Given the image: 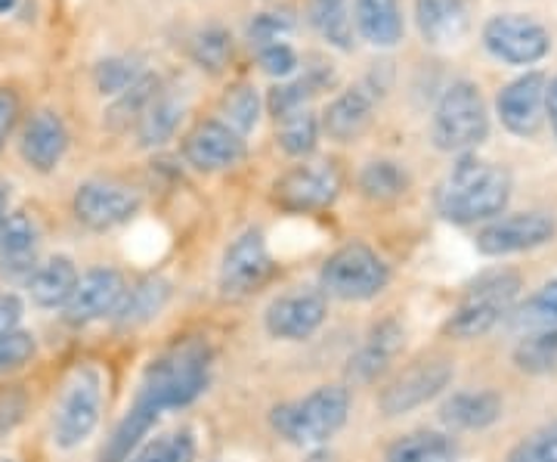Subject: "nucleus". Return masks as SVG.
I'll return each mask as SVG.
<instances>
[{
    "label": "nucleus",
    "mask_w": 557,
    "mask_h": 462,
    "mask_svg": "<svg viewBox=\"0 0 557 462\" xmlns=\"http://www.w3.org/2000/svg\"><path fill=\"white\" fill-rule=\"evenodd\" d=\"M304 462H338V460H335V453H332V450L319 447V450H313V453H310Z\"/></svg>",
    "instance_id": "obj_49"
},
{
    "label": "nucleus",
    "mask_w": 557,
    "mask_h": 462,
    "mask_svg": "<svg viewBox=\"0 0 557 462\" xmlns=\"http://www.w3.org/2000/svg\"><path fill=\"white\" fill-rule=\"evenodd\" d=\"M319 134H322V124L319 115L307 106V109H295L288 115H278L276 119V143L278 149L292 159H307L313 156L319 146Z\"/></svg>",
    "instance_id": "obj_31"
},
{
    "label": "nucleus",
    "mask_w": 557,
    "mask_h": 462,
    "mask_svg": "<svg viewBox=\"0 0 557 462\" xmlns=\"http://www.w3.org/2000/svg\"><path fill=\"white\" fill-rule=\"evenodd\" d=\"M307 22L335 50H354V10L350 0H307Z\"/></svg>",
    "instance_id": "obj_27"
},
{
    "label": "nucleus",
    "mask_w": 557,
    "mask_h": 462,
    "mask_svg": "<svg viewBox=\"0 0 557 462\" xmlns=\"http://www.w3.org/2000/svg\"><path fill=\"white\" fill-rule=\"evenodd\" d=\"M403 344H406V329L397 317H384L381 323H375L359 344L357 354L350 357L347 379L350 382H375L381 373L397 361Z\"/></svg>",
    "instance_id": "obj_20"
},
{
    "label": "nucleus",
    "mask_w": 557,
    "mask_h": 462,
    "mask_svg": "<svg viewBox=\"0 0 557 462\" xmlns=\"http://www.w3.org/2000/svg\"><path fill=\"white\" fill-rule=\"evenodd\" d=\"M189 57L193 62L205 69V72H211V75H220L230 60H233V38H230V32L223 28V25H205L199 28L193 40H189Z\"/></svg>",
    "instance_id": "obj_36"
},
{
    "label": "nucleus",
    "mask_w": 557,
    "mask_h": 462,
    "mask_svg": "<svg viewBox=\"0 0 557 462\" xmlns=\"http://www.w3.org/2000/svg\"><path fill=\"white\" fill-rule=\"evenodd\" d=\"M183 112H186L183 100L171 97V94H156V100L146 106V112H143L137 121L139 146L159 149V146H164L168 141H174Z\"/></svg>",
    "instance_id": "obj_30"
},
{
    "label": "nucleus",
    "mask_w": 557,
    "mask_h": 462,
    "mask_svg": "<svg viewBox=\"0 0 557 462\" xmlns=\"http://www.w3.org/2000/svg\"><path fill=\"white\" fill-rule=\"evenodd\" d=\"M325 84H332V72L329 69H310V72H304L298 78L278 81L276 87L270 90V97H267L270 115L278 119V115H288L295 109H307L310 100L317 97Z\"/></svg>",
    "instance_id": "obj_32"
},
{
    "label": "nucleus",
    "mask_w": 557,
    "mask_h": 462,
    "mask_svg": "<svg viewBox=\"0 0 557 462\" xmlns=\"http://www.w3.org/2000/svg\"><path fill=\"white\" fill-rule=\"evenodd\" d=\"M515 363L520 373H530V376L557 373V329L523 336L515 348Z\"/></svg>",
    "instance_id": "obj_37"
},
{
    "label": "nucleus",
    "mask_w": 557,
    "mask_h": 462,
    "mask_svg": "<svg viewBox=\"0 0 557 462\" xmlns=\"http://www.w3.org/2000/svg\"><path fill=\"white\" fill-rule=\"evenodd\" d=\"M102 369L94 363H84L72 373L53 410V443L60 450H75L87 441L102 416Z\"/></svg>",
    "instance_id": "obj_7"
},
{
    "label": "nucleus",
    "mask_w": 557,
    "mask_h": 462,
    "mask_svg": "<svg viewBox=\"0 0 557 462\" xmlns=\"http://www.w3.org/2000/svg\"><path fill=\"white\" fill-rule=\"evenodd\" d=\"M276 273L273 252L267 245V236L260 230H245L236 240L226 245L218 270V289L230 302H245L258 295L267 282Z\"/></svg>",
    "instance_id": "obj_8"
},
{
    "label": "nucleus",
    "mask_w": 557,
    "mask_h": 462,
    "mask_svg": "<svg viewBox=\"0 0 557 462\" xmlns=\"http://www.w3.org/2000/svg\"><path fill=\"white\" fill-rule=\"evenodd\" d=\"M453 376H456V366L443 357L412 363V366L399 369L397 376L381 388L379 410L387 420L406 416V413L440 398L449 388Z\"/></svg>",
    "instance_id": "obj_10"
},
{
    "label": "nucleus",
    "mask_w": 557,
    "mask_h": 462,
    "mask_svg": "<svg viewBox=\"0 0 557 462\" xmlns=\"http://www.w3.org/2000/svg\"><path fill=\"white\" fill-rule=\"evenodd\" d=\"M329 317V299L319 285H295L263 311V329L278 342H304L317 336Z\"/></svg>",
    "instance_id": "obj_12"
},
{
    "label": "nucleus",
    "mask_w": 557,
    "mask_h": 462,
    "mask_svg": "<svg viewBox=\"0 0 557 462\" xmlns=\"http://www.w3.org/2000/svg\"><path fill=\"white\" fill-rule=\"evenodd\" d=\"M520 289H523V280L518 270L496 267V270L480 273L478 280L468 282V289L453 311V317L443 326V332L458 342L483 339L486 332L496 329L498 323L511 317V311L518 307Z\"/></svg>",
    "instance_id": "obj_4"
},
{
    "label": "nucleus",
    "mask_w": 557,
    "mask_h": 462,
    "mask_svg": "<svg viewBox=\"0 0 557 462\" xmlns=\"http://www.w3.org/2000/svg\"><path fill=\"white\" fill-rule=\"evenodd\" d=\"M7 221V205H3V199H0V223Z\"/></svg>",
    "instance_id": "obj_51"
},
{
    "label": "nucleus",
    "mask_w": 557,
    "mask_h": 462,
    "mask_svg": "<svg viewBox=\"0 0 557 462\" xmlns=\"http://www.w3.org/2000/svg\"><path fill=\"white\" fill-rule=\"evenodd\" d=\"M20 97H16V90H10V87H0V153H3V146L10 141V134H13V127H16V121H20Z\"/></svg>",
    "instance_id": "obj_46"
},
{
    "label": "nucleus",
    "mask_w": 557,
    "mask_h": 462,
    "mask_svg": "<svg viewBox=\"0 0 557 462\" xmlns=\"http://www.w3.org/2000/svg\"><path fill=\"white\" fill-rule=\"evenodd\" d=\"M341 190H344V178H341L335 161H300L295 168H288L282 178H276V183H273V202L282 211L310 215V211L332 208L338 202Z\"/></svg>",
    "instance_id": "obj_9"
},
{
    "label": "nucleus",
    "mask_w": 557,
    "mask_h": 462,
    "mask_svg": "<svg viewBox=\"0 0 557 462\" xmlns=\"http://www.w3.org/2000/svg\"><path fill=\"white\" fill-rule=\"evenodd\" d=\"M168 302H171V282L161 277H146L124 292V302L115 311V323L124 329L152 323L168 307Z\"/></svg>",
    "instance_id": "obj_26"
},
{
    "label": "nucleus",
    "mask_w": 557,
    "mask_h": 462,
    "mask_svg": "<svg viewBox=\"0 0 557 462\" xmlns=\"http://www.w3.org/2000/svg\"><path fill=\"white\" fill-rule=\"evenodd\" d=\"M490 137V112L474 81H453L434 106L431 141L440 153L468 156Z\"/></svg>",
    "instance_id": "obj_5"
},
{
    "label": "nucleus",
    "mask_w": 557,
    "mask_h": 462,
    "mask_svg": "<svg viewBox=\"0 0 557 462\" xmlns=\"http://www.w3.org/2000/svg\"><path fill=\"white\" fill-rule=\"evenodd\" d=\"M350 388L347 385H319L310 394L278 403L270 410V425L278 438L292 447L319 450L329 443L350 420Z\"/></svg>",
    "instance_id": "obj_3"
},
{
    "label": "nucleus",
    "mask_w": 557,
    "mask_h": 462,
    "mask_svg": "<svg viewBox=\"0 0 557 462\" xmlns=\"http://www.w3.org/2000/svg\"><path fill=\"white\" fill-rule=\"evenodd\" d=\"M258 62H260V69H263L270 78H278V81L295 78L300 69L298 50H295L288 40H278V44H270V47H260Z\"/></svg>",
    "instance_id": "obj_45"
},
{
    "label": "nucleus",
    "mask_w": 557,
    "mask_h": 462,
    "mask_svg": "<svg viewBox=\"0 0 557 462\" xmlns=\"http://www.w3.org/2000/svg\"><path fill=\"white\" fill-rule=\"evenodd\" d=\"M81 273L75 262L69 255H53L47 262L38 264V270L28 277V295L32 302L44 307V311H57V307H65L75 285H78Z\"/></svg>",
    "instance_id": "obj_25"
},
{
    "label": "nucleus",
    "mask_w": 557,
    "mask_h": 462,
    "mask_svg": "<svg viewBox=\"0 0 557 462\" xmlns=\"http://www.w3.org/2000/svg\"><path fill=\"white\" fill-rule=\"evenodd\" d=\"M159 410H152L149 403H143L134 398V406L127 410V416L115 425L109 443L102 447V460L100 462H127L139 447H143V438L156 428L159 423Z\"/></svg>",
    "instance_id": "obj_28"
},
{
    "label": "nucleus",
    "mask_w": 557,
    "mask_h": 462,
    "mask_svg": "<svg viewBox=\"0 0 557 462\" xmlns=\"http://www.w3.org/2000/svg\"><path fill=\"white\" fill-rule=\"evenodd\" d=\"M139 208L143 199L137 190L119 181H84L72 199V211L78 223L94 233H109L131 223L139 215Z\"/></svg>",
    "instance_id": "obj_14"
},
{
    "label": "nucleus",
    "mask_w": 557,
    "mask_h": 462,
    "mask_svg": "<svg viewBox=\"0 0 557 462\" xmlns=\"http://www.w3.org/2000/svg\"><path fill=\"white\" fill-rule=\"evenodd\" d=\"M483 47L505 65H536L548 57L552 35L523 13H498L483 25Z\"/></svg>",
    "instance_id": "obj_11"
},
{
    "label": "nucleus",
    "mask_w": 557,
    "mask_h": 462,
    "mask_svg": "<svg viewBox=\"0 0 557 462\" xmlns=\"http://www.w3.org/2000/svg\"><path fill=\"white\" fill-rule=\"evenodd\" d=\"M22 314H25V307H22L20 295L16 292H0V332L20 329Z\"/></svg>",
    "instance_id": "obj_47"
},
{
    "label": "nucleus",
    "mask_w": 557,
    "mask_h": 462,
    "mask_svg": "<svg viewBox=\"0 0 557 462\" xmlns=\"http://www.w3.org/2000/svg\"><path fill=\"white\" fill-rule=\"evenodd\" d=\"M40 230L28 211H10L0 223V280L20 282L38 270Z\"/></svg>",
    "instance_id": "obj_18"
},
{
    "label": "nucleus",
    "mask_w": 557,
    "mask_h": 462,
    "mask_svg": "<svg viewBox=\"0 0 557 462\" xmlns=\"http://www.w3.org/2000/svg\"><path fill=\"white\" fill-rule=\"evenodd\" d=\"M505 401L496 391H456L440 406V420L458 431H480L502 420Z\"/></svg>",
    "instance_id": "obj_24"
},
{
    "label": "nucleus",
    "mask_w": 557,
    "mask_h": 462,
    "mask_svg": "<svg viewBox=\"0 0 557 462\" xmlns=\"http://www.w3.org/2000/svg\"><path fill=\"white\" fill-rule=\"evenodd\" d=\"M180 149H183L186 165L201 171V174L230 171V168L242 165L245 156H248V143H245V137L220 119L196 121V124L183 134Z\"/></svg>",
    "instance_id": "obj_15"
},
{
    "label": "nucleus",
    "mask_w": 557,
    "mask_h": 462,
    "mask_svg": "<svg viewBox=\"0 0 557 462\" xmlns=\"http://www.w3.org/2000/svg\"><path fill=\"white\" fill-rule=\"evenodd\" d=\"M211 363H214V351L205 339H183L164 348L159 357L146 366L137 401L149 403L159 413L189 406L208 391Z\"/></svg>",
    "instance_id": "obj_2"
},
{
    "label": "nucleus",
    "mask_w": 557,
    "mask_h": 462,
    "mask_svg": "<svg viewBox=\"0 0 557 462\" xmlns=\"http://www.w3.org/2000/svg\"><path fill=\"white\" fill-rule=\"evenodd\" d=\"M545 119L552 121V131L557 137V75L548 81V94H545Z\"/></svg>",
    "instance_id": "obj_48"
},
{
    "label": "nucleus",
    "mask_w": 557,
    "mask_h": 462,
    "mask_svg": "<svg viewBox=\"0 0 557 462\" xmlns=\"http://www.w3.org/2000/svg\"><path fill=\"white\" fill-rule=\"evenodd\" d=\"M458 443L443 431H409L387 447L384 462H456Z\"/></svg>",
    "instance_id": "obj_29"
},
{
    "label": "nucleus",
    "mask_w": 557,
    "mask_h": 462,
    "mask_svg": "<svg viewBox=\"0 0 557 462\" xmlns=\"http://www.w3.org/2000/svg\"><path fill=\"white\" fill-rule=\"evenodd\" d=\"M260 109H263V102H260V94L251 84H233L220 97V115H223L220 121H226L233 131H239L242 137L258 127Z\"/></svg>",
    "instance_id": "obj_38"
},
{
    "label": "nucleus",
    "mask_w": 557,
    "mask_h": 462,
    "mask_svg": "<svg viewBox=\"0 0 557 462\" xmlns=\"http://www.w3.org/2000/svg\"><path fill=\"white\" fill-rule=\"evenodd\" d=\"M434 202L443 221L458 227L480 221L490 223L511 202V174L502 165L480 159L474 153L458 156L449 174L440 181Z\"/></svg>",
    "instance_id": "obj_1"
},
{
    "label": "nucleus",
    "mask_w": 557,
    "mask_h": 462,
    "mask_svg": "<svg viewBox=\"0 0 557 462\" xmlns=\"http://www.w3.org/2000/svg\"><path fill=\"white\" fill-rule=\"evenodd\" d=\"M354 28L359 38L379 50L397 47L406 35L399 0H354Z\"/></svg>",
    "instance_id": "obj_23"
},
{
    "label": "nucleus",
    "mask_w": 557,
    "mask_h": 462,
    "mask_svg": "<svg viewBox=\"0 0 557 462\" xmlns=\"http://www.w3.org/2000/svg\"><path fill=\"white\" fill-rule=\"evenodd\" d=\"M391 285V267L366 242H347L319 267V289L338 302H372Z\"/></svg>",
    "instance_id": "obj_6"
},
{
    "label": "nucleus",
    "mask_w": 557,
    "mask_h": 462,
    "mask_svg": "<svg viewBox=\"0 0 557 462\" xmlns=\"http://www.w3.org/2000/svg\"><path fill=\"white\" fill-rule=\"evenodd\" d=\"M32 394L22 382H0V441L10 438L28 416Z\"/></svg>",
    "instance_id": "obj_41"
},
{
    "label": "nucleus",
    "mask_w": 557,
    "mask_h": 462,
    "mask_svg": "<svg viewBox=\"0 0 557 462\" xmlns=\"http://www.w3.org/2000/svg\"><path fill=\"white\" fill-rule=\"evenodd\" d=\"M156 94H159V78L156 75H143V78L131 87V90H124L115 106L106 112V124L112 127V131H124L131 121H139V115L146 112V106L156 100Z\"/></svg>",
    "instance_id": "obj_39"
},
{
    "label": "nucleus",
    "mask_w": 557,
    "mask_h": 462,
    "mask_svg": "<svg viewBox=\"0 0 557 462\" xmlns=\"http://www.w3.org/2000/svg\"><path fill=\"white\" fill-rule=\"evenodd\" d=\"M196 450H199L196 431L174 428L143 443L127 462H196Z\"/></svg>",
    "instance_id": "obj_35"
},
{
    "label": "nucleus",
    "mask_w": 557,
    "mask_h": 462,
    "mask_svg": "<svg viewBox=\"0 0 557 462\" xmlns=\"http://www.w3.org/2000/svg\"><path fill=\"white\" fill-rule=\"evenodd\" d=\"M35 354H38V342L32 332H25V329L0 332V373L22 369L25 363H32Z\"/></svg>",
    "instance_id": "obj_43"
},
{
    "label": "nucleus",
    "mask_w": 557,
    "mask_h": 462,
    "mask_svg": "<svg viewBox=\"0 0 557 462\" xmlns=\"http://www.w3.org/2000/svg\"><path fill=\"white\" fill-rule=\"evenodd\" d=\"M0 462H16V460H0Z\"/></svg>",
    "instance_id": "obj_52"
},
{
    "label": "nucleus",
    "mask_w": 557,
    "mask_h": 462,
    "mask_svg": "<svg viewBox=\"0 0 557 462\" xmlns=\"http://www.w3.org/2000/svg\"><path fill=\"white\" fill-rule=\"evenodd\" d=\"M295 32V16L292 13H258L251 25H248V40L251 47H270L278 40H288Z\"/></svg>",
    "instance_id": "obj_42"
},
{
    "label": "nucleus",
    "mask_w": 557,
    "mask_h": 462,
    "mask_svg": "<svg viewBox=\"0 0 557 462\" xmlns=\"http://www.w3.org/2000/svg\"><path fill=\"white\" fill-rule=\"evenodd\" d=\"M124 292H127V282L119 270L94 267L78 280L72 299L62 307L65 311L62 317L72 326H90V323H100L106 317H115V311L124 302Z\"/></svg>",
    "instance_id": "obj_16"
},
{
    "label": "nucleus",
    "mask_w": 557,
    "mask_h": 462,
    "mask_svg": "<svg viewBox=\"0 0 557 462\" xmlns=\"http://www.w3.org/2000/svg\"><path fill=\"white\" fill-rule=\"evenodd\" d=\"M146 75V69L131 57H109L97 62L94 69V84L102 97H121L124 90H131L139 78Z\"/></svg>",
    "instance_id": "obj_40"
},
{
    "label": "nucleus",
    "mask_w": 557,
    "mask_h": 462,
    "mask_svg": "<svg viewBox=\"0 0 557 462\" xmlns=\"http://www.w3.org/2000/svg\"><path fill=\"white\" fill-rule=\"evenodd\" d=\"M20 153L28 168H35L40 174H50L60 168V161L69 153V127L65 121L50 112V109H38L32 119L22 127Z\"/></svg>",
    "instance_id": "obj_19"
},
{
    "label": "nucleus",
    "mask_w": 557,
    "mask_h": 462,
    "mask_svg": "<svg viewBox=\"0 0 557 462\" xmlns=\"http://www.w3.org/2000/svg\"><path fill=\"white\" fill-rule=\"evenodd\" d=\"M16 3H20V0H0V16H7L10 10H16Z\"/></svg>",
    "instance_id": "obj_50"
},
{
    "label": "nucleus",
    "mask_w": 557,
    "mask_h": 462,
    "mask_svg": "<svg viewBox=\"0 0 557 462\" xmlns=\"http://www.w3.org/2000/svg\"><path fill=\"white\" fill-rule=\"evenodd\" d=\"M359 193L372 202H397L409 193V174L399 161H369L359 171Z\"/></svg>",
    "instance_id": "obj_33"
},
{
    "label": "nucleus",
    "mask_w": 557,
    "mask_h": 462,
    "mask_svg": "<svg viewBox=\"0 0 557 462\" xmlns=\"http://www.w3.org/2000/svg\"><path fill=\"white\" fill-rule=\"evenodd\" d=\"M557 236V223L545 211H515L498 215L478 230V252L486 258H508L520 252L542 248Z\"/></svg>",
    "instance_id": "obj_13"
},
{
    "label": "nucleus",
    "mask_w": 557,
    "mask_h": 462,
    "mask_svg": "<svg viewBox=\"0 0 557 462\" xmlns=\"http://www.w3.org/2000/svg\"><path fill=\"white\" fill-rule=\"evenodd\" d=\"M508 323H511V329L520 332V336L557 329V280L545 282L536 295H530L527 302L518 304L511 311Z\"/></svg>",
    "instance_id": "obj_34"
},
{
    "label": "nucleus",
    "mask_w": 557,
    "mask_h": 462,
    "mask_svg": "<svg viewBox=\"0 0 557 462\" xmlns=\"http://www.w3.org/2000/svg\"><path fill=\"white\" fill-rule=\"evenodd\" d=\"M375 119V94L369 87H350L338 94L322 112V134L335 143L359 141Z\"/></svg>",
    "instance_id": "obj_21"
},
{
    "label": "nucleus",
    "mask_w": 557,
    "mask_h": 462,
    "mask_svg": "<svg viewBox=\"0 0 557 462\" xmlns=\"http://www.w3.org/2000/svg\"><path fill=\"white\" fill-rule=\"evenodd\" d=\"M545 94L548 78L542 72H527L505 84L496 97V112L505 131H511L515 137H536L545 124Z\"/></svg>",
    "instance_id": "obj_17"
},
{
    "label": "nucleus",
    "mask_w": 557,
    "mask_h": 462,
    "mask_svg": "<svg viewBox=\"0 0 557 462\" xmlns=\"http://www.w3.org/2000/svg\"><path fill=\"white\" fill-rule=\"evenodd\" d=\"M508 462H557V423L533 431L511 450Z\"/></svg>",
    "instance_id": "obj_44"
},
{
    "label": "nucleus",
    "mask_w": 557,
    "mask_h": 462,
    "mask_svg": "<svg viewBox=\"0 0 557 462\" xmlns=\"http://www.w3.org/2000/svg\"><path fill=\"white\" fill-rule=\"evenodd\" d=\"M416 25L428 47H456L468 38L471 16L465 0H416Z\"/></svg>",
    "instance_id": "obj_22"
}]
</instances>
